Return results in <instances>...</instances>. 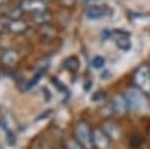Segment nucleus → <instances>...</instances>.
<instances>
[{
    "instance_id": "obj_15",
    "label": "nucleus",
    "mask_w": 150,
    "mask_h": 149,
    "mask_svg": "<svg viewBox=\"0 0 150 149\" xmlns=\"http://www.w3.org/2000/svg\"><path fill=\"white\" fill-rule=\"evenodd\" d=\"M66 66H68V68H71L72 71H77V68H78V60L75 59V57L68 59V60H66Z\"/></svg>"
},
{
    "instance_id": "obj_2",
    "label": "nucleus",
    "mask_w": 150,
    "mask_h": 149,
    "mask_svg": "<svg viewBox=\"0 0 150 149\" xmlns=\"http://www.w3.org/2000/svg\"><path fill=\"white\" fill-rule=\"evenodd\" d=\"M74 135L84 149H93V131L90 130L89 123L77 122V125L74 128Z\"/></svg>"
},
{
    "instance_id": "obj_3",
    "label": "nucleus",
    "mask_w": 150,
    "mask_h": 149,
    "mask_svg": "<svg viewBox=\"0 0 150 149\" xmlns=\"http://www.w3.org/2000/svg\"><path fill=\"white\" fill-rule=\"evenodd\" d=\"M134 84L144 93H150V66L141 65L134 74Z\"/></svg>"
},
{
    "instance_id": "obj_5",
    "label": "nucleus",
    "mask_w": 150,
    "mask_h": 149,
    "mask_svg": "<svg viewBox=\"0 0 150 149\" xmlns=\"http://www.w3.org/2000/svg\"><path fill=\"white\" fill-rule=\"evenodd\" d=\"M111 8H108L107 5H90L86 11V15L89 20H101L111 15Z\"/></svg>"
},
{
    "instance_id": "obj_14",
    "label": "nucleus",
    "mask_w": 150,
    "mask_h": 149,
    "mask_svg": "<svg viewBox=\"0 0 150 149\" xmlns=\"http://www.w3.org/2000/svg\"><path fill=\"white\" fill-rule=\"evenodd\" d=\"M104 65H105L104 57H101V56H95V57L92 59V66H93L95 69H101Z\"/></svg>"
},
{
    "instance_id": "obj_1",
    "label": "nucleus",
    "mask_w": 150,
    "mask_h": 149,
    "mask_svg": "<svg viewBox=\"0 0 150 149\" xmlns=\"http://www.w3.org/2000/svg\"><path fill=\"white\" fill-rule=\"evenodd\" d=\"M123 95H125V98H126V101H128L129 110H132V111L146 110L147 106H149L146 93L143 91H140L138 88H128Z\"/></svg>"
},
{
    "instance_id": "obj_11",
    "label": "nucleus",
    "mask_w": 150,
    "mask_h": 149,
    "mask_svg": "<svg viewBox=\"0 0 150 149\" xmlns=\"http://www.w3.org/2000/svg\"><path fill=\"white\" fill-rule=\"evenodd\" d=\"M102 130L110 135L111 140H119V139L122 137V130H120V127H119V123L114 122V120H105Z\"/></svg>"
},
{
    "instance_id": "obj_12",
    "label": "nucleus",
    "mask_w": 150,
    "mask_h": 149,
    "mask_svg": "<svg viewBox=\"0 0 150 149\" xmlns=\"http://www.w3.org/2000/svg\"><path fill=\"white\" fill-rule=\"evenodd\" d=\"M65 149H84L78 142H77V139H66L65 140Z\"/></svg>"
},
{
    "instance_id": "obj_13",
    "label": "nucleus",
    "mask_w": 150,
    "mask_h": 149,
    "mask_svg": "<svg viewBox=\"0 0 150 149\" xmlns=\"http://www.w3.org/2000/svg\"><path fill=\"white\" fill-rule=\"evenodd\" d=\"M50 20V14H47L45 11H41V12H36L35 14V21L39 23V24H44Z\"/></svg>"
},
{
    "instance_id": "obj_8",
    "label": "nucleus",
    "mask_w": 150,
    "mask_h": 149,
    "mask_svg": "<svg viewBox=\"0 0 150 149\" xmlns=\"http://www.w3.org/2000/svg\"><path fill=\"white\" fill-rule=\"evenodd\" d=\"M20 56H18V51L17 50H12V48H3L2 51H0V62H2V65L6 66V68H11L17 65Z\"/></svg>"
},
{
    "instance_id": "obj_10",
    "label": "nucleus",
    "mask_w": 150,
    "mask_h": 149,
    "mask_svg": "<svg viewBox=\"0 0 150 149\" xmlns=\"http://www.w3.org/2000/svg\"><path fill=\"white\" fill-rule=\"evenodd\" d=\"M21 9L24 11H29V12H41V11H45L47 8V2L45 0H23L21 2Z\"/></svg>"
},
{
    "instance_id": "obj_17",
    "label": "nucleus",
    "mask_w": 150,
    "mask_h": 149,
    "mask_svg": "<svg viewBox=\"0 0 150 149\" xmlns=\"http://www.w3.org/2000/svg\"><path fill=\"white\" fill-rule=\"evenodd\" d=\"M147 137H149V142H150V128H149V133H147Z\"/></svg>"
},
{
    "instance_id": "obj_9",
    "label": "nucleus",
    "mask_w": 150,
    "mask_h": 149,
    "mask_svg": "<svg viewBox=\"0 0 150 149\" xmlns=\"http://www.w3.org/2000/svg\"><path fill=\"white\" fill-rule=\"evenodd\" d=\"M2 27L11 33H23L27 30V24L18 18H9L8 21H2Z\"/></svg>"
},
{
    "instance_id": "obj_16",
    "label": "nucleus",
    "mask_w": 150,
    "mask_h": 149,
    "mask_svg": "<svg viewBox=\"0 0 150 149\" xmlns=\"http://www.w3.org/2000/svg\"><path fill=\"white\" fill-rule=\"evenodd\" d=\"M131 145H132L134 148H138V146L141 145V139H140V135H134L132 140H131Z\"/></svg>"
},
{
    "instance_id": "obj_7",
    "label": "nucleus",
    "mask_w": 150,
    "mask_h": 149,
    "mask_svg": "<svg viewBox=\"0 0 150 149\" xmlns=\"http://www.w3.org/2000/svg\"><path fill=\"white\" fill-rule=\"evenodd\" d=\"M112 38L116 39V45L123 50V51H128L131 50V35L126 30H112Z\"/></svg>"
},
{
    "instance_id": "obj_6",
    "label": "nucleus",
    "mask_w": 150,
    "mask_h": 149,
    "mask_svg": "<svg viewBox=\"0 0 150 149\" xmlns=\"http://www.w3.org/2000/svg\"><path fill=\"white\" fill-rule=\"evenodd\" d=\"M110 108L114 115H119V116L126 115L128 110H129V106H128V101H126V98H125V95H116L111 99Z\"/></svg>"
},
{
    "instance_id": "obj_4",
    "label": "nucleus",
    "mask_w": 150,
    "mask_h": 149,
    "mask_svg": "<svg viewBox=\"0 0 150 149\" xmlns=\"http://www.w3.org/2000/svg\"><path fill=\"white\" fill-rule=\"evenodd\" d=\"M93 145L96 149H111L112 140L102 128H95L93 130Z\"/></svg>"
},
{
    "instance_id": "obj_18",
    "label": "nucleus",
    "mask_w": 150,
    "mask_h": 149,
    "mask_svg": "<svg viewBox=\"0 0 150 149\" xmlns=\"http://www.w3.org/2000/svg\"><path fill=\"white\" fill-rule=\"evenodd\" d=\"M87 2H98V0H87Z\"/></svg>"
}]
</instances>
